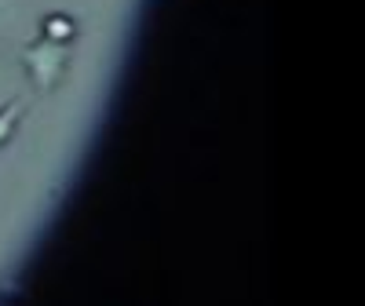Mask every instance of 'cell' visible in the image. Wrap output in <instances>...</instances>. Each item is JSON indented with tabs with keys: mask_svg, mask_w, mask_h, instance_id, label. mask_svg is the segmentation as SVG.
Segmentation results:
<instances>
[{
	"mask_svg": "<svg viewBox=\"0 0 365 306\" xmlns=\"http://www.w3.org/2000/svg\"><path fill=\"white\" fill-rule=\"evenodd\" d=\"M22 66L29 84L37 88V95H51L63 84L66 66H70V44H55V41H34L29 48H22Z\"/></svg>",
	"mask_w": 365,
	"mask_h": 306,
	"instance_id": "1",
	"label": "cell"
},
{
	"mask_svg": "<svg viewBox=\"0 0 365 306\" xmlns=\"http://www.w3.org/2000/svg\"><path fill=\"white\" fill-rule=\"evenodd\" d=\"M77 19L70 11H48L41 19V37L44 41H55V44H73L77 41Z\"/></svg>",
	"mask_w": 365,
	"mask_h": 306,
	"instance_id": "2",
	"label": "cell"
},
{
	"mask_svg": "<svg viewBox=\"0 0 365 306\" xmlns=\"http://www.w3.org/2000/svg\"><path fill=\"white\" fill-rule=\"evenodd\" d=\"M22 113H26V102L22 99H11V102L0 106V149L15 139V132L22 125Z\"/></svg>",
	"mask_w": 365,
	"mask_h": 306,
	"instance_id": "3",
	"label": "cell"
}]
</instances>
